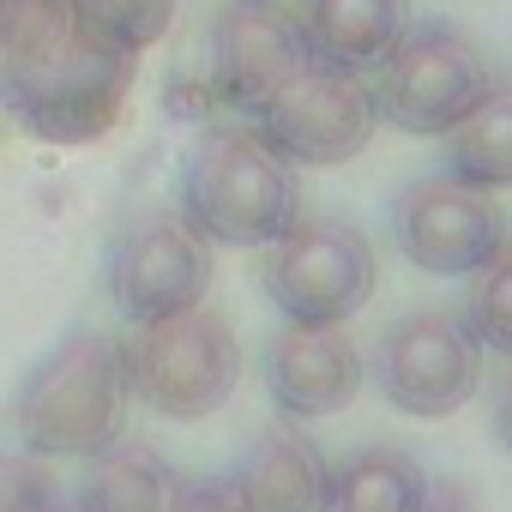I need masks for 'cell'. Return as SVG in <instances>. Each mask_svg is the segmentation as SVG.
I'll list each match as a JSON object with an SVG mask.
<instances>
[{
    "instance_id": "1",
    "label": "cell",
    "mask_w": 512,
    "mask_h": 512,
    "mask_svg": "<svg viewBox=\"0 0 512 512\" xmlns=\"http://www.w3.org/2000/svg\"><path fill=\"white\" fill-rule=\"evenodd\" d=\"M133 61V49L79 13V0H0V103L49 145L103 139L127 109Z\"/></svg>"
},
{
    "instance_id": "2",
    "label": "cell",
    "mask_w": 512,
    "mask_h": 512,
    "mask_svg": "<svg viewBox=\"0 0 512 512\" xmlns=\"http://www.w3.org/2000/svg\"><path fill=\"white\" fill-rule=\"evenodd\" d=\"M181 217L217 247H272L302 217L296 163L253 121H211L181 157Z\"/></svg>"
},
{
    "instance_id": "3",
    "label": "cell",
    "mask_w": 512,
    "mask_h": 512,
    "mask_svg": "<svg viewBox=\"0 0 512 512\" xmlns=\"http://www.w3.org/2000/svg\"><path fill=\"white\" fill-rule=\"evenodd\" d=\"M133 374L127 344L109 332H67L55 350L37 356L13 398V428L31 458H97L127 434Z\"/></svg>"
},
{
    "instance_id": "4",
    "label": "cell",
    "mask_w": 512,
    "mask_h": 512,
    "mask_svg": "<svg viewBox=\"0 0 512 512\" xmlns=\"http://www.w3.org/2000/svg\"><path fill=\"white\" fill-rule=\"evenodd\" d=\"M368 91H374V109L386 127L416 133V139H446L494 91V67L458 25L428 19L392 43V55L374 67Z\"/></svg>"
},
{
    "instance_id": "5",
    "label": "cell",
    "mask_w": 512,
    "mask_h": 512,
    "mask_svg": "<svg viewBox=\"0 0 512 512\" xmlns=\"http://www.w3.org/2000/svg\"><path fill=\"white\" fill-rule=\"evenodd\" d=\"M133 398H145L169 422H199L229 404L241 380V344L217 308H181L169 320H145L127 344Z\"/></svg>"
},
{
    "instance_id": "6",
    "label": "cell",
    "mask_w": 512,
    "mask_h": 512,
    "mask_svg": "<svg viewBox=\"0 0 512 512\" xmlns=\"http://www.w3.org/2000/svg\"><path fill=\"white\" fill-rule=\"evenodd\" d=\"M380 284L374 241L344 217H296L266 253V296L290 326H344Z\"/></svg>"
},
{
    "instance_id": "7",
    "label": "cell",
    "mask_w": 512,
    "mask_h": 512,
    "mask_svg": "<svg viewBox=\"0 0 512 512\" xmlns=\"http://www.w3.org/2000/svg\"><path fill=\"white\" fill-rule=\"evenodd\" d=\"M103 284H109V302L133 326L169 320V314L205 302V290H211V241L169 205L133 211L109 241Z\"/></svg>"
},
{
    "instance_id": "8",
    "label": "cell",
    "mask_w": 512,
    "mask_h": 512,
    "mask_svg": "<svg viewBox=\"0 0 512 512\" xmlns=\"http://www.w3.org/2000/svg\"><path fill=\"white\" fill-rule=\"evenodd\" d=\"M374 386L392 410L440 422L482 392V344L464 332L458 314H404L374 344Z\"/></svg>"
},
{
    "instance_id": "9",
    "label": "cell",
    "mask_w": 512,
    "mask_h": 512,
    "mask_svg": "<svg viewBox=\"0 0 512 512\" xmlns=\"http://www.w3.org/2000/svg\"><path fill=\"white\" fill-rule=\"evenodd\" d=\"M253 127H260L266 145L278 157H290L296 169H332V163H350V157L368 151V139L380 127V109H374V91H368L362 73L308 61L284 91L266 97Z\"/></svg>"
},
{
    "instance_id": "10",
    "label": "cell",
    "mask_w": 512,
    "mask_h": 512,
    "mask_svg": "<svg viewBox=\"0 0 512 512\" xmlns=\"http://www.w3.org/2000/svg\"><path fill=\"white\" fill-rule=\"evenodd\" d=\"M392 241L428 278H476L506 247V217L494 193L464 187L452 175H428L392 199Z\"/></svg>"
},
{
    "instance_id": "11",
    "label": "cell",
    "mask_w": 512,
    "mask_h": 512,
    "mask_svg": "<svg viewBox=\"0 0 512 512\" xmlns=\"http://www.w3.org/2000/svg\"><path fill=\"white\" fill-rule=\"evenodd\" d=\"M308 37L296 25V13L284 7H247V0H229L211 25V91L253 121L266 109L272 91H284L302 67H308Z\"/></svg>"
},
{
    "instance_id": "12",
    "label": "cell",
    "mask_w": 512,
    "mask_h": 512,
    "mask_svg": "<svg viewBox=\"0 0 512 512\" xmlns=\"http://www.w3.org/2000/svg\"><path fill=\"white\" fill-rule=\"evenodd\" d=\"M368 368L344 326H290L266 344V392L290 422H320L350 410Z\"/></svg>"
},
{
    "instance_id": "13",
    "label": "cell",
    "mask_w": 512,
    "mask_h": 512,
    "mask_svg": "<svg viewBox=\"0 0 512 512\" xmlns=\"http://www.w3.org/2000/svg\"><path fill=\"white\" fill-rule=\"evenodd\" d=\"M326 482H332V458L290 416L253 434L235 470L247 512H326Z\"/></svg>"
},
{
    "instance_id": "14",
    "label": "cell",
    "mask_w": 512,
    "mask_h": 512,
    "mask_svg": "<svg viewBox=\"0 0 512 512\" xmlns=\"http://www.w3.org/2000/svg\"><path fill=\"white\" fill-rule=\"evenodd\" d=\"M308 55L344 73H374L410 31V0H302Z\"/></svg>"
},
{
    "instance_id": "15",
    "label": "cell",
    "mask_w": 512,
    "mask_h": 512,
    "mask_svg": "<svg viewBox=\"0 0 512 512\" xmlns=\"http://www.w3.org/2000/svg\"><path fill=\"white\" fill-rule=\"evenodd\" d=\"M175 494V470L157 446L145 440H115L85 464L79 482V512H169Z\"/></svg>"
},
{
    "instance_id": "16",
    "label": "cell",
    "mask_w": 512,
    "mask_h": 512,
    "mask_svg": "<svg viewBox=\"0 0 512 512\" xmlns=\"http://www.w3.org/2000/svg\"><path fill=\"white\" fill-rule=\"evenodd\" d=\"M446 175L482 193L512 187V79H494V91L446 133Z\"/></svg>"
},
{
    "instance_id": "17",
    "label": "cell",
    "mask_w": 512,
    "mask_h": 512,
    "mask_svg": "<svg viewBox=\"0 0 512 512\" xmlns=\"http://www.w3.org/2000/svg\"><path fill=\"white\" fill-rule=\"evenodd\" d=\"M422 464L398 446H362L332 464L326 482V512H416L422 494Z\"/></svg>"
},
{
    "instance_id": "18",
    "label": "cell",
    "mask_w": 512,
    "mask_h": 512,
    "mask_svg": "<svg viewBox=\"0 0 512 512\" xmlns=\"http://www.w3.org/2000/svg\"><path fill=\"white\" fill-rule=\"evenodd\" d=\"M458 320H464V332H470L482 350L512 356V235H506V247L494 253V260L476 272V284H470Z\"/></svg>"
},
{
    "instance_id": "19",
    "label": "cell",
    "mask_w": 512,
    "mask_h": 512,
    "mask_svg": "<svg viewBox=\"0 0 512 512\" xmlns=\"http://www.w3.org/2000/svg\"><path fill=\"white\" fill-rule=\"evenodd\" d=\"M79 13L121 49H151L175 25V0H79Z\"/></svg>"
},
{
    "instance_id": "20",
    "label": "cell",
    "mask_w": 512,
    "mask_h": 512,
    "mask_svg": "<svg viewBox=\"0 0 512 512\" xmlns=\"http://www.w3.org/2000/svg\"><path fill=\"white\" fill-rule=\"evenodd\" d=\"M55 506V482L37 458H13L0 452V512H49Z\"/></svg>"
},
{
    "instance_id": "21",
    "label": "cell",
    "mask_w": 512,
    "mask_h": 512,
    "mask_svg": "<svg viewBox=\"0 0 512 512\" xmlns=\"http://www.w3.org/2000/svg\"><path fill=\"white\" fill-rule=\"evenodd\" d=\"M169 512H247V494L235 476H175Z\"/></svg>"
},
{
    "instance_id": "22",
    "label": "cell",
    "mask_w": 512,
    "mask_h": 512,
    "mask_svg": "<svg viewBox=\"0 0 512 512\" xmlns=\"http://www.w3.org/2000/svg\"><path fill=\"white\" fill-rule=\"evenodd\" d=\"M416 512H482V506H476L470 482H458V476H422Z\"/></svg>"
},
{
    "instance_id": "23",
    "label": "cell",
    "mask_w": 512,
    "mask_h": 512,
    "mask_svg": "<svg viewBox=\"0 0 512 512\" xmlns=\"http://www.w3.org/2000/svg\"><path fill=\"white\" fill-rule=\"evenodd\" d=\"M488 416H494V440L512 452V356H506V374H500L494 392H488Z\"/></svg>"
},
{
    "instance_id": "24",
    "label": "cell",
    "mask_w": 512,
    "mask_h": 512,
    "mask_svg": "<svg viewBox=\"0 0 512 512\" xmlns=\"http://www.w3.org/2000/svg\"><path fill=\"white\" fill-rule=\"evenodd\" d=\"M247 7H284V0H247Z\"/></svg>"
},
{
    "instance_id": "25",
    "label": "cell",
    "mask_w": 512,
    "mask_h": 512,
    "mask_svg": "<svg viewBox=\"0 0 512 512\" xmlns=\"http://www.w3.org/2000/svg\"><path fill=\"white\" fill-rule=\"evenodd\" d=\"M49 512H79V506H61V500H55V506H49Z\"/></svg>"
}]
</instances>
